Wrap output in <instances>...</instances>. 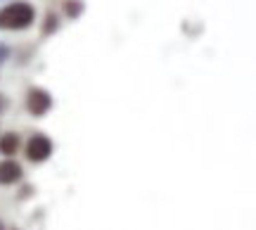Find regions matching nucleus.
<instances>
[{
    "label": "nucleus",
    "mask_w": 256,
    "mask_h": 230,
    "mask_svg": "<svg viewBox=\"0 0 256 230\" xmlns=\"http://www.w3.org/2000/svg\"><path fill=\"white\" fill-rule=\"evenodd\" d=\"M52 154V140L48 138L46 133H36L31 136L26 142V159L34 164H43Z\"/></svg>",
    "instance_id": "nucleus-2"
},
{
    "label": "nucleus",
    "mask_w": 256,
    "mask_h": 230,
    "mask_svg": "<svg viewBox=\"0 0 256 230\" xmlns=\"http://www.w3.org/2000/svg\"><path fill=\"white\" fill-rule=\"evenodd\" d=\"M52 110V95L46 88H31L26 92V112L31 116H46Z\"/></svg>",
    "instance_id": "nucleus-3"
},
{
    "label": "nucleus",
    "mask_w": 256,
    "mask_h": 230,
    "mask_svg": "<svg viewBox=\"0 0 256 230\" xmlns=\"http://www.w3.org/2000/svg\"><path fill=\"white\" fill-rule=\"evenodd\" d=\"M17 150H19L17 133H2V136H0V154L12 156V154H17Z\"/></svg>",
    "instance_id": "nucleus-5"
},
{
    "label": "nucleus",
    "mask_w": 256,
    "mask_h": 230,
    "mask_svg": "<svg viewBox=\"0 0 256 230\" xmlns=\"http://www.w3.org/2000/svg\"><path fill=\"white\" fill-rule=\"evenodd\" d=\"M10 52H12V50H10V46L0 43V64H5V62L10 60Z\"/></svg>",
    "instance_id": "nucleus-8"
},
{
    "label": "nucleus",
    "mask_w": 256,
    "mask_h": 230,
    "mask_svg": "<svg viewBox=\"0 0 256 230\" xmlns=\"http://www.w3.org/2000/svg\"><path fill=\"white\" fill-rule=\"evenodd\" d=\"M86 10V2L83 0H64V14L69 19H78Z\"/></svg>",
    "instance_id": "nucleus-6"
},
{
    "label": "nucleus",
    "mask_w": 256,
    "mask_h": 230,
    "mask_svg": "<svg viewBox=\"0 0 256 230\" xmlns=\"http://www.w3.org/2000/svg\"><path fill=\"white\" fill-rule=\"evenodd\" d=\"M57 28H60V19L55 12H48L46 14V24H43V36H52Z\"/></svg>",
    "instance_id": "nucleus-7"
},
{
    "label": "nucleus",
    "mask_w": 256,
    "mask_h": 230,
    "mask_svg": "<svg viewBox=\"0 0 256 230\" xmlns=\"http://www.w3.org/2000/svg\"><path fill=\"white\" fill-rule=\"evenodd\" d=\"M5 107H8V100H5V95H0V112L5 110Z\"/></svg>",
    "instance_id": "nucleus-9"
},
{
    "label": "nucleus",
    "mask_w": 256,
    "mask_h": 230,
    "mask_svg": "<svg viewBox=\"0 0 256 230\" xmlns=\"http://www.w3.org/2000/svg\"><path fill=\"white\" fill-rule=\"evenodd\" d=\"M22 164H17L14 159H5L0 162V185H14L22 180Z\"/></svg>",
    "instance_id": "nucleus-4"
},
{
    "label": "nucleus",
    "mask_w": 256,
    "mask_h": 230,
    "mask_svg": "<svg viewBox=\"0 0 256 230\" xmlns=\"http://www.w3.org/2000/svg\"><path fill=\"white\" fill-rule=\"evenodd\" d=\"M0 230H2V223H0Z\"/></svg>",
    "instance_id": "nucleus-10"
},
{
    "label": "nucleus",
    "mask_w": 256,
    "mask_h": 230,
    "mask_svg": "<svg viewBox=\"0 0 256 230\" xmlns=\"http://www.w3.org/2000/svg\"><path fill=\"white\" fill-rule=\"evenodd\" d=\"M14 230H17V228H14Z\"/></svg>",
    "instance_id": "nucleus-11"
},
{
    "label": "nucleus",
    "mask_w": 256,
    "mask_h": 230,
    "mask_svg": "<svg viewBox=\"0 0 256 230\" xmlns=\"http://www.w3.org/2000/svg\"><path fill=\"white\" fill-rule=\"evenodd\" d=\"M36 22V8L26 0L10 2L0 10V28L2 31H24Z\"/></svg>",
    "instance_id": "nucleus-1"
}]
</instances>
